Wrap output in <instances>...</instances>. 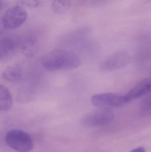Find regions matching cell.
<instances>
[{"label":"cell","mask_w":151,"mask_h":152,"mask_svg":"<svg viewBox=\"0 0 151 152\" xmlns=\"http://www.w3.org/2000/svg\"><path fill=\"white\" fill-rule=\"evenodd\" d=\"M41 64L48 71L71 70L79 66L80 58L75 53L64 49H56L43 56Z\"/></svg>","instance_id":"1"},{"label":"cell","mask_w":151,"mask_h":152,"mask_svg":"<svg viewBox=\"0 0 151 152\" xmlns=\"http://www.w3.org/2000/svg\"><path fill=\"white\" fill-rule=\"evenodd\" d=\"M6 144L18 152H30L34 147V142L31 136L25 131L12 129L6 133L5 137Z\"/></svg>","instance_id":"2"},{"label":"cell","mask_w":151,"mask_h":152,"mask_svg":"<svg viewBox=\"0 0 151 152\" xmlns=\"http://www.w3.org/2000/svg\"><path fill=\"white\" fill-rule=\"evenodd\" d=\"M92 105L98 109H109L118 108L127 103L125 95L113 93L97 94L91 98Z\"/></svg>","instance_id":"3"},{"label":"cell","mask_w":151,"mask_h":152,"mask_svg":"<svg viewBox=\"0 0 151 152\" xmlns=\"http://www.w3.org/2000/svg\"><path fill=\"white\" fill-rule=\"evenodd\" d=\"M27 13L25 8L16 5L9 8L2 18V24L5 28L15 29L21 26L27 19Z\"/></svg>","instance_id":"4"},{"label":"cell","mask_w":151,"mask_h":152,"mask_svg":"<svg viewBox=\"0 0 151 152\" xmlns=\"http://www.w3.org/2000/svg\"><path fill=\"white\" fill-rule=\"evenodd\" d=\"M114 118L111 110L98 109L87 113L82 119V123L89 127H99L110 124Z\"/></svg>","instance_id":"5"},{"label":"cell","mask_w":151,"mask_h":152,"mask_svg":"<svg viewBox=\"0 0 151 152\" xmlns=\"http://www.w3.org/2000/svg\"><path fill=\"white\" fill-rule=\"evenodd\" d=\"M130 61L129 53L126 51L116 52L105 60L100 65V69L103 72H112L124 68Z\"/></svg>","instance_id":"6"},{"label":"cell","mask_w":151,"mask_h":152,"mask_svg":"<svg viewBox=\"0 0 151 152\" xmlns=\"http://www.w3.org/2000/svg\"><path fill=\"white\" fill-rule=\"evenodd\" d=\"M21 48L19 40L14 37H4L1 38L0 41V61H8L13 58Z\"/></svg>","instance_id":"7"},{"label":"cell","mask_w":151,"mask_h":152,"mask_svg":"<svg viewBox=\"0 0 151 152\" xmlns=\"http://www.w3.org/2000/svg\"><path fill=\"white\" fill-rule=\"evenodd\" d=\"M151 92V76L137 83L125 95L127 103L144 96Z\"/></svg>","instance_id":"8"},{"label":"cell","mask_w":151,"mask_h":152,"mask_svg":"<svg viewBox=\"0 0 151 152\" xmlns=\"http://www.w3.org/2000/svg\"><path fill=\"white\" fill-rule=\"evenodd\" d=\"M24 76V70L19 65H15L7 68L1 74V77L4 79L12 83L21 81Z\"/></svg>","instance_id":"9"},{"label":"cell","mask_w":151,"mask_h":152,"mask_svg":"<svg viewBox=\"0 0 151 152\" xmlns=\"http://www.w3.org/2000/svg\"><path fill=\"white\" fill-rule=\"evenodd\" d=\"M13 105L12 96L9 90L4 85H0V110L1 111L10 110Z\"/></svg>","instance_id":"10"},{"label":"cell","mask_w":151,"mask_h":152,"mask_svg":"<svg viewBox=\"0 0 151 152\" xmlns=\"http://www.w3.org/2000/svg\"><path fill=\"white\" fill-rule=\"evenodd\" d=\"M72 0H53L51 9L54 13L61 14L67 11L72 3Z\"/></svg>","instance_id":"11"},{"label":"cell","mask_w":151,"mask_h":152,"mask_svg":"<svg viewBox=\"0 0 151 152\" xmlns=\"http://www.w3.org/2000/svg\"><path fill=\"white\" fill-rule=\"evenodd\" d=\"M139 111L143 117L151 116V92L145 95L139 104Z\"/></svg>","instance_id":"12"},{"label":"cell","mask_w":151,"mask_h":152,"mask_svg":"<svg viewBox=\"0 0 151 152\" xmlns=\"http://www.w3.org/2000/svg\"><path fill=\"white\" fill-rule=\"evenodd\" d=\"M40 3V0H18L17 5L27 9H34L38 7Z\"/></svg>","instance_id":"13"},{"label":"cell","mask_w":151,"mask_h":152,"mask_svg":"<svg viewBox=\"0 0 151 152\" xmlns=\"http://www.w3.org/2000/svg\"><path fill=\"white\" fill-rule=\"evenodd\" d=\"M129 152H146L145 149L142 147H139L135 148Z\"/></svg>","instance_id":"14"}]
</instances>
